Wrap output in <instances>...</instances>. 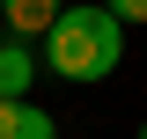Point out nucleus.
Returning <instances> with one entry per match:
<instances>
[{"mask_svg":"<svg viewBox=\"0 0 147 139\" xmlns=\"http://www.w3.org/2000/svg\"><path fill=\"white\" fill-rule=\"evenodd\" d=\"M103 7H110L118 22H147V0H103Z\"/></svg>","mask_w":147,"mask_h":139,"instance_id":"obj_4","label":"nucleus"},{"mask_svg":"<svg viewBox=\"0 0 147 139\" xmlns=\"http://www.w3.org/2000/svg\"><path fill=\"white\" fill-rule=\"evenodd\" d=\"M140 139H147V124H140Z\"/></svg>","mask_w":147,"mask_h":139,"instance_id":"obj_5","label":"nucleus"},{"mask_svg":"<svg viewBox=\"0 0 147 139\" xmlns=\"http://www.w3.org/2000/svg\"><path fill=\"white\" fill-rule=\"evenodd\" d=\"M30 88H37V51L22 44V37H7V44H0V95L22 103Z\"/></svg>","mask_w":147,"mask_h":139,"instance_id":"obj_3","label":"nucleus"},{"mask_svg":"<svg viewBox=\"0 0 147 139\" xmlns=\"http://www.w3.org/2000/svg\"><path fill=\"white\" fill-rule=\"evenodd\" d=\"M59 7H66V0H0V22H7V37L30 44V37H44L59 22Z\"/></svg>","mask_w":147,"mask_h":139,"instance_id":"obj_2","label":"nucleus"},{"mask_svg":"<svg viewBox=\"0 0 147 139\" xmlns=\"http://www.w3.org/2000/svg\"><path fill=\"white\" fill-rule=\"evenodd\" d=\"M118 59H125V22L110 15L103 0L96 7H59V22L44 29V66L59 73V81H110L118 73Z\"/></svg>","mask_w":147,"mask_h":139,"instance_id":"obj_1","label":"nucleus"}]
</instances>
